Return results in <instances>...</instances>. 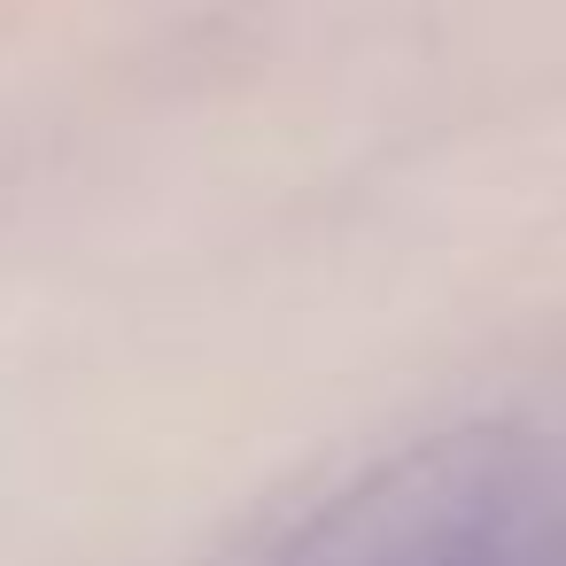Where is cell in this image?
Returning a JSON list of instances; mask_svg holds the SVG:
<instances>
[{"label": "cell", "instance_id": "6da1fadb", "mask_svg": "<svg viewBox=\"0 0 566 566\" xmlns=\"http://www.w3.org/2000/svg\"><path fill=\"white\" fill-rule=\"evenodd\" d=\"M272 566H566V442L520 419L419 434L334 489Z\"/></svg>", "mask_w": 566, "mask_h": 566}]
</instances>
